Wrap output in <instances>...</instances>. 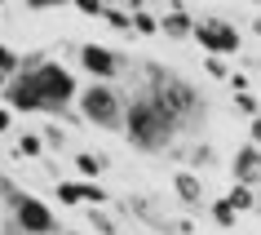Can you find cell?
Segmentation results:
<instances>
[{
  "label": "cell",
  "instance_id": "7",
  "mask_svg": "<svg viewBox=\"0 0 261 235\" xmlns=\"http://www.w3.org/2000/svg\"><path fill=\"white\" fill-rule=\"evenodd\" d=\"M75 62H80V71H89L93 76V84H115L124 76V54H115V49H107V44H80L75 49Z\"/></svg>",
  "mask_w": 261,
  "mask_h": 235
},
{
  "label": "cell",
  "instance_id": "28",
  "mask_svg": "<svg viewBox=\"0 0 261 235\" xmlns=\"http://www.w3.org/2000/svg\"><path fill=\"white\" fill-rule=\"evenodd\" d=\"M5 235H18V231H5Z\"/></svg>",
  "mask_w": 261,
  "mask_h": 235
},
{
  "label": "cell",
  "instance_id": "10",
  "mask_svg": "<svg viewBox=\"0 0 261 235\" xmlns=\"http://www.w3.org/2000/svg\"><path fill=\"white\" fill-rule=\"evenodd\" d=\"M230 173H234V186H252L257 191V178H261V147L257 142H244L230 160Z\"/></svg>",
  "mask_w": 261,
  "mask_h": 235
},
{
  "label": "cell",
  "instance_id": "14",
  "mask_svg": "<svg viewBox=\"0 0 261 235\" xmlns=\"http://www.w3.org/2000/svg\"><path fill=\"white\" fill-rule=\"evenodd\" d=\"M226 208H230L234 218L252 213V208H257V191H252V186H230V191H226Z\"/></svg>",
  "mask_w": 261,
  "mask_h": 235
},
{
  "label": "cell",
  "instance_id": "20",
  "mask_svg": "<svg viewBox=\"0 0 261 235\" xmlns=\"http://www.w3.org/2000/svg\"><path fill=\"white\" fill-rule=\"evenodd\" d=\"M18 58H22V54H14L9 44L0 40V76H5V80H9V76H18Z\"/></svg>",
  "mask_w": 261,
  "mask_h": 235
},
{
  "label": "cell",
  "instance_id": "16",
  "mask_svg": "<svg viewBox=\"0 0 261 235\" xmlns=\"http://www.w3.org/2000/svg\"><path fill=\"white\" fill-rule=\"evenodd\" d=\"M186 160H191V173H195V169H213V165H217V151H213L208 142H195L191 151H186Z\"/></svg>",
  "mask_w": 261,
  "mask_h": 235
},
{
  "label": "cell",
  "instance_id": "13",
  "mask_svg": "<svg viewBox=\"0 0 261 235\" xmlns=\"http://www.w3.org/2000/svg\"><path fill=\"white\" fill-rule=\"evenodd\" d=\"M107 169H111V160L102 151H75V173L80 178H102Z\"/></svg>",
  "mask_w": 261,
  "mask_h": 235
},
{
  "label": "cell",
  "instance_id": "23",
  "mask_svg": "<svg viewBox=\"0 0 261 235\" xmlns=\"http://www.w3.org/2000/svg\"><path fill=\"white\" fill-rule=\"evenodd\" d=\"M204 71H208V80H226V76H230L226 58H204Z\"/></svg>",
  "mask_w": 261,
  "mask_h": 235
},
{
  "label": "cell",
  "instance_id": "2",
  "mask_svg": "<svg viewBox=\"0 0 261 235\" xmlns=\"http://www.w3.org/2000/svg\"><path fill=\"white\" fill-rule=\"evenodd\" d=\"M18 71L31 76L36 98H40V111H58L62 120H80V115L71 111L75 93H80V80H75V71H71L67 62H58V58H49V54H27V58H18Z\"/></svg>",
  "mask_w": 261,
  "mask_h": 235
},
{
  "label": "cell",
  "instance_id": "21",
  "mask_svg": "<svg viewBox=\"0 0 261 235\" xmlns=\"http://www.w3.org/2000/svg\"><path fill=\"white\" fill-rule=\"evenodd\" d=\"M102 22H111L115 31H128V9H111V5H102Z\"/></svg>",
  "mask_w": 261,
  "mask_h": 235
},
{
  "label": "cell",
  "instance_id": "12",
  "mask_svg": "<svg viewBox=\"0 0 261 235\" xmlns=\"http://www.w3.org/2000/svg\"><path fill=\"white\" fill-rule=\"evenodd\" d=\"M173 191H177V200L186 208H199V204H204V178L191 173V169H177V173H173Z\"/></svg>",
  "mask_w": 261,
  "mask_h": 235
},
{
  "label": "cell",
  "instance_id": "11",
  "mask_svg": "<svg viewBox=\"0 0 261 235\" xmlns=\"http://www.w3.org/2000/svg\"><path fill=\"white\" fill-rule=\"evenodd\" d=\"M155 22H160V31H164L168 40H191L195 14L186 9V5H173V9H164V18H155Z\"/></svg>",
  "mask_w": 261,
  "mask_h": 235
},
{
  "label": "cell",
  "instance_id": "26",
  "mask_svg": "<svg viewBox=\"0 0 261 235\" xmlns=\"http://www.w3.org/2000/svg\"><path fill=\"white\" fill-rule=\"evenodd\" d=\"M75 9H80L84 18H102V5H93V0H80V5H75Z\"/></svg>",
  "mask_w": 261,
  "mask_h": 235
},
{
  "label": "cell",
  "instance_id": "18",
  "mask_svg": "<svg viewBox=\"0 0 261 235\" xmlns=\"http://www.w3.org/2000/svg\"><path fill=\"white\" fill-rule=\"evenodd\" d=\"M89 226H93V235H120L115 218L111 213H97V208H89Z\"/></svg>",
  "mask_w": 261,
  "mask_h": 235
},
{
  "label": "cell",
  "instance_id": "8",
  "mask_svg": "<svg viewBox=\"0 0 261 235\" xmlns=\"http://www.w3.org/2000/svg\"><path fill=\"white\" fill-rule=\"evenodd\" d=\"M0 98H5V111H9V115H14V111H22V115H27V111H40V98H36V84H31V76H22V71L5 80Z\"/></svg>",
  "mask_w": 261,
  "mask_h": 235
},
{
  "label": "cell",
  "instance_id": "24",
  "mask_svg": "<svg viewBox=\"0 0 261 235\" xmlns=\"http://www.w3.org/2000/svg\"><path fill=\"white\" fill-rule=\"evenodd\" d=\"M226 84H230L234 93H248V89H252V76H248V71H230V76H226Z\"/></svg>",
  "mask_w": 261,
  "mask_h": 235
},
{
  "label": "cell",
  "instance_id": "9",
  "mask_svg": "<svg viewBox=\"0 0 261 235\" xmlns=\"http://www.w3.org/2000/svg\"><path fill=\"white\" fill-rule=\"evenodd\" d=\"M54 195L62 200V204H71V208H102V204L111 200L97 182H58Z\"/></svg>",
  "mask_w": 261,
  "mask_h": 235
},
{
  "label": "cell",
  "instance_id": "15",
  "mask_svg": "<svg viewBox=\"0 0 261 235\" xmlns=\"http://www.w3.org/2000/svg\"><path fill=\"white\" fill-rule=\"evenodd\" d=\"M128 31H138V36H155V31H160V22H155V14L151 9H128Z\"/></svg>",
  "mask_w": 261,
  "mask_h": 235
},
{
  "label": "cell",
  "instance_id": "27",
  "mask_svg": "<svg viewBox=\"0 0 261 235\" xmlns=\"http://www.w3.org/2000/svg\"><path fill=\"white\" fill-rule=\"evenodd\" d=\"M9 129H14V115H9V111L0 107V133H9Z\"/></svg>",
  "mask_w": 261,
  "mask_h": 235
},
{
  "label": "cell",
  "instance_id": "19",
  "mask_svg": "<svg viewBox=\"0 0 261 235\" xmlns=\"http://www.w3.org/2000/svg\"><path fill=\"white\" fill-rule=\"evenodd\" d=\"M208 213H213V222H217V226H226V231H234V226H239V218L226 208V200H213V204H208Z\"/></svg>",
  "mask_w": 261,
  "mask_h": 235
},
{
  "label": "cell",
  "instance_id": "3",
  "mask_svg": "<svg viewBox=\"0 0 261 235\" xmlns=\"http://www.w3.org/2000/svg\"><path fill=\"white\" fill-rule=\"evenodd\" d=\"M124 133H128V142L138 147V151H168L173 147V138H177V125L168 120L164 111L155 107L151 98H128V107H124Z\"/></svg>",
  "mask_w": 261,
  "mask_h": 235
},
{
  "label": "cell",
  "instance_id": "5",
  "mask_svg": "<svg viewBox=\"0 0 261 235\" xmlns=\"http://www.w3.org/2000/svg\"><path fill=\"white\" fill-rule=\"evenodd\" d=\"M5 204H9V213H14L18 235H62V222H58V213L44 204L40 195L18 191V186H9V182H5Z\"/></svg>",
  "mask_w": 261,
  "mask_h": 235
},
{
  "label": "cell",
  "instance_id": "6",
  "mask_svg": "<svg viewBox=\"0 0 261 235\" xmlns=\"http://www.w3.org/2000/svg\"><path fill=\"white\" fill-rule=\"evenodd\" d=\"M191 40H199L204 58H226V54H239V49H244L239 27H234V22H226V18H195Z\"/></svg>",
  "mask_w": 261,
  "mask_h": 235
},
{
  "label": "cell",
  "instance_id": "25",
  "mask_svg": "<svg viewBox=\"0 0 261 235\" xmlns=\"http://www.w3.org/2000/svg\"><path fill=\"white\" fill-rule=\"evenodd\" d=\"M40 142H44V147H58V151H62V142H67V133H62V129H58V125H44Z\"/></svg>",
  "mask_w": 261,
  "mask_h": 235
},
{
  "label": "cell",
  "instance_id": "22",
  "mask_svg": "<svg viewBox=\"0 0 261 235\" xmlns=\"http://www.w3.org/2000/svg\"><path fill=\"white\" fill-rule=\"evenodd\" d=\"M234 111H244L248 120H257V93L248 89V93H234Z\"/></svg>",
  "mask_w": 261,
  "mask_h": 235
},
{
  "label": "cell",
  "instance_id": "1",
  "mask_svg": "<svg viewBox=\"0 0 261 235\" xmlns=\"http://www.w3.org/2000/svg\"><path fill=\"white\" fill-rule=\"evenodd\" d=\"M142 98H151L155 107L177 125V133H195L199 120H204V111H208L199 89L191 80H181L177 71H164L160 62H146V93Z\"/></svg>",
  "mask_w": 261,
  "mask_h": 235
},
{
  "label": "cell",
  "instance_id": "4",
  "mask_svg": "<svg viewBox=\"0 0 261 235\" xmlns=\"http://www.w3.org/2000/svg\"><path fill=\"white\" fill-rule=\"evenodd\" d=\"M75 115H80L84 125L102 129V133H115V129H124V107H128V98L115 89V84H84L80 93H75Z\"/></svg>",
  "mask_w": 261,
  "mask_h": 235
},
{
  "label": "cell",
  "instance_id": "17",
  "mask_svg": "<svg viewBox=\"0 0 261 235\" xmlns=\"http://www.w3.org/2000/svg\"><path fill=\"white\" fill-rule=\"evenodd\" d=\"M18 155H27V160H44V142H40V133H18V147H14Z\"/></svg>",
  "mask_w": 261,
  "mask_h": 235
}]
</instances>
